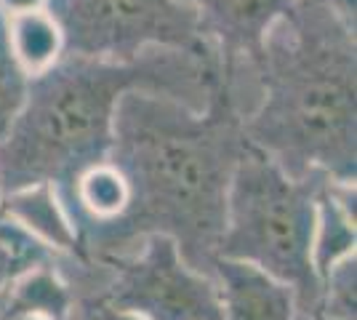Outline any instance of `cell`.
<instances>
[{
  "mask_svg": "<svg viewBox=\"0 0 357 320\" xmlns=\"http://www.w3.org/2000/svg\"><path fill=\"white\" fill-rule=\"evenodd\" d=\"M96 318L99 320H142L131 315V312H120V310H109V307H99L96 305Z\"/></svg>",
  "mask_w": 357,
  "mask_h": 320,
  "instance_id": "d6986e66",
  "label": "cell"
},
{
  "mask_svg": "<svg viewBox=\"0 0 357 320\" xmlns=\"http://www.w3.org/2000/svg\"><path fill=\"white\" fill-rule=\"evenodd\" d=\"M75 294L54 267V259L35 264L0 291V315H40L45 320H73Z\"/></svg>",
  "mask_w": 357,
  "mask_h": 320,
  "instance_id": "8fae6325",
  "label": "cell"
},
{
  "mask_svg": "<svg viewBox=\"0 0 357 320\" xmlns=\"http://www.w3.org/2000/svg\"><path fill=\"white\" fill-rule=\"evenodd\" d=\"M30 75L16 61L8 40V19L0 11V139L11 131L22 107L27 102Z\"/></svg>",
  "mask_w": 357,
  "mask_h": 320,
  "instance_id": "4fadbf2b",
  "label": "cell"
},
{
  "mask_svg": "<svg viewBox=\"0 0 357 320\" xmlns=\"http://www.w3.org/2000/svg\"><path fill=\"white\" fill-rule=\"evenodd\" d=\"M245 147L238 115L222 93L206 109L168 93H123L107 160L123 174L128 203L118 219L80 229L77 254L120 259L149 235H165L192 270L213 277L227 190Z\"/></svg>",
  "mask_w": 357,
  "mask_h": 320,
  "instance_id": "6da1fadb",
  "label": "cell"
},
{
  "mask_svg": "<svg viewBox=\"0 0 357 320\" xmlns=\"http://www.w3.org/2000/svg\"><path fill=\"white\" fill-rule=\"evenodd\" d=\"M317 320H357V257L336 261L320 280Z\"/></svg>",
  "mask_w": 357,
  "mask_h": 320,
  "instance_id": "5bb4252c",
  "label": "cell"
},
{
  "mask_svg": "<svg viewBox=\"0 0 357 320\" xmlns=\"http://www.w3.org/2000/svg\"><path fill=\"white\" fill-rule=\"evenodd\" d=\"M105 264L99 307L142 320H219L216 280L192 270L165 235H149L134 254Z\"/></svg>",
  "mask_w": 357,
  "mask_h": 320,
  "instance_id": "8992f818",
  "label": "cell"
},
{
  "mask_svg": "<svg viewBox=\"0 0 357 320\" xmlns=\"http://www.w3.org/2000/svg\"><path fill=\"white\" fill-rule=\"evenodd\" d=\"M73 320H99L96 318V302L93 299H75Z\"/></svg>",
  "mask_w": 357,
  "mask_h": 320,
  "instance_id": "ac0fdd59",
  "label": "cell"
},
{
  "mask_svg": "<svg viewBox=\"0 0 357 320\" xmlns=\"http://www.w3.org/2000/svg\"><path fill=\"white\" fill-rule=\"evenodd\" d=\"M0 320H45L40 315H0Z\"/></svg>",
  "mask_w": 357,
  "mask_h": 320,
  "instance_id": "ffe728a7",
  "label": "cell"
},
{
  "mask_svg": "<svg viewBox=\"0 0 357 320\" xmlns=\"http://www.w3.org/2000/svg\"><path fill=\"white\" fill-rule=\"evenodd\" d=\"M45 11L59 24L64 56L134 61L165 48L219 59L181 0H45Z\"/></svg>",
  "mask_w": 357,
  "mask_h": 320,
  "instance_id": "5b68a950",
  "label": "cell"
},
{
  "mask_svg": "<svg viewBox=\"0 0 357 320\" xmlns=\"http://www.w3.org/2000/svg\"><path fill=\"white\" fill-rule=\"evenodd\" d=\"M197 14L203 38L219 56V67L259 54L267 30L296 0H181Z\"/></svg>",
  "mask_w": 357,
  "mask_h": 320,
  "instance_id": "52a82bcc",
  "label": "cell"
},
{
  "mask_svg": "<svg viewBox=\"0 0 357 320\" xmlns=\"http://www.w3.org/2000/svg\"><path fill=\"white\" fill-rule=\"evenodd\" d=\"M3 216L51 254H77V229L51 184H32L3 195Z\"/></svg>",
  "mask_w": 357,
  "mask_h": 320,
  "instance_id": "9c48e42d",
  "label": "cell"
},
{
  "mask_svg": "<svg viewBox=\"0 0 357 320\" xmlns=\"http://www.w3.org/2000/svg\"><path fill=\"white\" fill-rule=\"evenodd\" d=\"M8 19V40L16 61L30 77L43 75L64 56V40L56 19L45 8L27 14L6 16Z\"/></svg>",
  "mask_w": 357,
  "mask_h": 320,
  "instance_id": "7c38bea8",
  "label": "cell"
},
{
  "mask_svg": "<svg viewBox=\"0 0 357 320\" xmlns=\"http://www.w3.org/2000/svg\"><path fill=\"white\" fill-rule=\"evenodd\" d=\"M45 8V0H0V11L6 16L27 14V11H38Z\"/></svg>",
  "mask_w": 357,
  "mask_h": 320,
  "instance_id": "e0dca14e",
  "label": "cell"
},
{
  "mask_svg": "<svg viewBox=\"0 0 357 320\" xmlns=\"http://www.w3.org/2000/svg\"><path fill=\"white\" fill-rule=\"evenodd\" d=\"M51 259H54V254H51V257L27 254V251H16L11 245L0 243V291L6 289L14 277H19L24 270H30L35 264H43V261H51Z\"/></svg>",
  "mask_w": 357,
  "mask_h": 320,
  "instance_id": "9a60e30c",
  "label": "cell"
},
{
  "mask_svg": "<svg viewBox=\"0 0 357 320\" xmlns=\"http://www.w3.org/2000/svg\"><path fill=\"white\" fill-rule=\"evenodd\" d=\"M296 320H317V318H314V315H307V312H298Z\"/></svg>",
  "mask_w": 357,
  "mask_h": 320,
  "instance_id": "44dd1931",
  "label": "cell"
},
{
  "mask_svg": "<svg viewBox=\"0 0 357 320\" xmlns=\"http://www.w3.org/2000/svg\"><path fill=\"white\" fill-rule=\"evenodd\" d=\"M0 203H3V195H0ZM0 243L3 245H11L16 251H27V254H43V257H51V251L43 248L38 241H32L27 232L11 224L6 216H3V206H0Z\"/></svg>",
  "mask_w": 357,
  "mask_h": 320,
  "instance_id": "2e32d148",
  "label": "cell"
},
{
  "mask_svg": "<svg viewBox=\"0 0 357 320\" xmlns=\"http://www.w3.org/2000/svg\"><path fill=\"white\" fill-rule=\"evenodd\" d=\"M331 176H288L264 153L245 147L227 190L219 257L248 261L296 294L298 312L317 318L320 277L312 267L314 208Z\"/></svg>",
  "mask_w": 357,
  "mask_h": 320,
  "instance_id": "277c9868",
  "label": "cell"
},
{
  "mask_svg": "<svg viewBox=\"0 0 357 320\" xmlns=\"http://www.w3.org/2000/svg\"><path fill=\"white\" fill-rule=\"evenodd\" d=\"M357 190L355 182L328 179L317 195L314 208V232H312V267L314 275H323L342 261L344 257L355 254L357 241Z\"/></svg>",
  "mask_w": 357,
  "mask_h": 320,
  "instance_id": "30bf717a",
  "label": "cell"
},
{
  "mask_svg": "<svg viewBox=\"0 0 357 320\" xmlns=\"http://www.w3.org/2000/svg\"><path fill=\"white\" fill-rule=\"evenodd\" d=\"M128 91L168 93L206 109L219 93V59L165 48L134 61L61 56L30 77L27 102L0 139V195L51 184L67 203L75 179L107 160L115 107Z\"/></svg>",
  "mask_w": 357,
  "mask_h": 320,
  "instance_id": "3957f363",
  "label": "cell"
},
{
  "mask_svg": "<svg viewBox=\"0 0 357 320\" xmlns=\"http://www.w3.org/2000/svg\"><path fill=\"white\" fill-rule=\"evenodd\" d=\"M219 320H296V294L248 261L219 257L213 267Z\"/></svg>",
  "mask_w": 357,
  "mask_h": 320,
  "instance_id": "ba28073f",
  "label": "cell"
},
{
  "mask_svg": "<svg viewBox=\"0 0 357 320\" xmlns=\"http://www.w3.org/2000/svg\"><path fill=\"white\" fill-rule=\"evenodd\" d=\"M248 147L288 176L357 174L355 0H296L251 59Z\"/></svg>",
  "mask_w": 357,
  "mask_h": 320,
  "instance_id": "7a4b0ae2",
  "label": "cell"
}]
</instances>
